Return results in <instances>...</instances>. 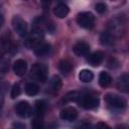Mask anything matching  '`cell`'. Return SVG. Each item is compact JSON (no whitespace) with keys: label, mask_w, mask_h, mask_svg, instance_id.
I'll return each instance as SVG.
<instances>
[{"label":"cell","mask_w":129,"mask_h":129,"mask_svg":"<svg viewBox=\"0 0 129 129\" xmlns=\"http://www.w3.org/2000/svg\"><path fill=\"white\" fill-rule=\"evenodd\" d=\"M77 22L81 27L90 29L95 24V16L91 12H81L77 16Z\"/></svg>","instance_id":"5"},{"label":"cell","mask_w":129,"mask_h":129,"mask_svg":"<svg viewBox=\"0 0 129 129\" xmlns=\"http://www.w3.org/2000/svg\"><path fill=\"white\" fill-rule=\"evenodd\" d=\"M50 87L53 91H58L61 88V80L58 76H53L50 80Z\"/></svg>","instance_id":"21"},{"label":"cell","mask_w":129,"mask_h":129,"mask_svg":"<svg viewBox=\"0 0 129 129\" xmlns=\"http://www.w3.org/2000/svg\"><path fill=\"white\" fill-rule=\"evenodd\" d=\"M80 96H81V93H79V92H76V91L70 92L64 97V101H75V102H77V100L79 99Z\"/></svg>","instance_id":"23"},{"label":"cell","mask_w":129,"mask_h":129,"mask_svg":"<svg viewBox=\"0 0 129 129\" xmlns=\"http://www.w3.org/2000/svg\"><path fill=\"white\" fill-rule=\"evenodd\" d=\"M112 41H113V36H112V34L110 32H107V31L102 32V34L100 35V42L103 45L111 44Z\"/></svg>","instance_id":"20"},{"label":"cell","mask_w":129,"mask_h":129,"mask_svg":"<svg viewBox=\"0 0 129 129\" xmlns=\"http://www.w3.org/2000/svg\"><path fill=\"white\" fill-rule=\"evenodd\" d=\"M118 88L119 90L127 93L128 92V88H129V77L127 74L122 75L119 80H118Z\"/></svg>","instance_id":"15"},{"label":"cell","mask_w":129,"mask_h":129,"mask_svg":"<svg viewBox=\"0 0 129 129\" xmlns=\"http://www.w3.org/2000/svg\"><path fill=\"white\" fill-rule=\"evenodd\" d=\"M73 50H74V52L77 55L84 56V55H87L89 53V51H90V45L86 41H78L74 45Z\"/></svg>","instance_id":"9"},{"label":"cell","mask_w":129,"mask_h":129,"mask_svg":"<svg viewBox=\"0 0 129 129\" xmlns=\"http://www.w3.org/2000/svg\"><path fill=\"white\" fill-rule=\"evenodd\" d=\"M3 102H4L3 94H0V114H1V111H2V107H3Z\"/></svg>","instance_id":"29"},{"label":"cell","mask_w":129,"mask_h":129,"mask_svg":"<svg viewBox=\"0 0 129 129\" xmlns=\"http://www.w3.org/2000/svg\"><path fill=\"white\" fill-rule=\"evenodd\" d=\"M13 127H14V129H25V126L22 123H14Z\"/></svg>","instance_id":"28"},{"label":"cell","mask_w":129,"mask_h":129,"mask_svg":"<svg viewBox=\"0 0 129 129\" xmlns=\"http://www.w3.org/2000/svg\"><path fill=\"white\" fill-rule=\"evenodd\" d=\"M77 129H92V126H91V124L88 123V122H82V123L77 127Z\"/></svg>","instance_id":"26"},{"label":"cell","mask_w":129,"mask_h":129,"mask_svg":"<svg viewBox=\"0 0 129 129\" xmlns=\"http://www.w3.org/2000/svg\"><path fill=\"white\" fill-rule=\"evenodd\" d=\"M42 39H43L42 31L34 29V30L26 37V40H25L24 44H25V46H27V47H29V48H35L38 44H40V43L42 42Z\"/></svg>","instance_id":"6"},{"label":"cell","mask_w":129,"mask_h":129,"mask_svg":"<svg viewBox=\"0 0 129 129\" xmlns=\"http://www.w3.org/2000/svg\"><path fill=\"white\" fill-rule=\"evenodd\" d=\"M50 50H51L50 44L45 43V42H41L40 44H38L34 48V53H35V55H37L39 57H43V56L48 55Z\"/></svg>","instance_id":"12"},{"label":"cell","mask_w":129,"mask_h":129,"mask_svg":"<svg viewBox=\"0 0 129 129\" xmlns=\"http://www.w3.org/2000/svg\"><path fill=\"white\" fill-rule=\"evenodd\" d=\"M26 70H27V63L25 60L23 59H17L14 61L13 63V72L16 76H23L25 73H26Z\"/></svg>","instance_id":"11"},{"label":"cell","mask_w":129,"mask_h":129,"mask_svg":"<svg viewBox=\"0 0 129 129\" xmlns=\"http://www.w3.org/2000/svg\"><path fill=\"white\" fill-rule=\"evenodd\" d=\"M79 79L83 83H90L94 79V74L90 70L84 69L79 73Z\"/></svg>","instance_id":"16"},{"label":"cell","mask_w":129,"mask_h":129,"mask_svg":"<svg viewBox=\"0 0 129 129\" xmlns=\"http://www.w3.org/2000/svg\"><path fill=\"white\" fill-rule=\"evenodd\" d=\"M31 129H44L41 117H35L31 122Z\"/></svg>","instance_id":"22"},{"label":"cell","mask_w":129,"mask_h":129,"mask_svg":"<svg viewBox=\"0 0 129 129\" xmlns=\"http://www.w3.org/2000/svg\"><path fill=\"white\" fill-rule=\"evenodd\" d=\"M77 103L85 109H95L99 106L100 100L98 97L93 95H82L77 100Z\"/></svg>","instance_id":"1"},{"label":"cell","mask_w":129,"mask_h":129,"mask_svg":"<svg viewBox=\"0 0 129 129\" xmlns=\"http://www.w3.org/2000/svg\"><path fill=\"white\" fill-rule=\"evenodd\" d=\"M16 114L21 118H28L31 115V107L28 102L21 101L15 107Z\"/></svg>","instance_id":"7"},{"label":"cell","mask_w":129,"mask_h":129,"mask_svg":"<svg viewBox=\"0 0 129 129\" xmlns=\"http://www.w3.org/2000/svg\"><path fill=\"white\" fill-rule=\"evenodd\" d=\"M104 57H105V56H104V53H103L102 51H95V52L91 53V54L88 56L87 61H88L91 66H93V67H98V66H100V64L103 62Z\"/></svg>","instance_id":"10"},{"label":"cell","mask_w":129,"mask_h":129,"mask_svg":"<svg viewBox=\"0 0 129 129\" xmlns=\"http://www.w3.org/2000/svg\"><path fill=\"white\" fill-rule=\"evenodd\" d=\"M96 129H111V128H110L109 125H107L106 123L99 122V123H97V125H96Z\"/></svg>","instance_id":"27"},{"label":"cell","mask_w":129,"mask_h":129,"mask_svg":"<svg viewBox=\"0 0 129 129\" xmlns=\"http://www.w3.org/2000/svg\"><path fill=\"white\" fill-rule=\"evenodd\" d=\"M30 76L40 82V83H43L46 81V78H47V70H46V67L42 63H34L30 70Z\"/></svg>","instance_id":"2"},{"label":"cell","mask_w":129,"mask_h":129,"mask_svg":"<svg viewBox=\"0 0 129 129\" xmlns=\"http://www.w3.org/2000/svg\"><path fill=\"white\" fill-rule=\"evenodd\" d=\"M3 23H4V18H3V16H2V15H0V28L2 27Z\"/></svg>","instance_id":"30"},{"label":"cell","mask_w":129,"mask_h":129,"mask_svg":"<svg viewBox=\"0 0 129 129\" xmlns=\"http://www.w3.org/2000/svg\"><path fill=\"white\" fill-rule=\"evenodd\" d=\"M112 83V78L111 76L106 73V72H101L99 76V84L102 88H107L111 85Z\"/></svg>","instance_id":"14"},{"label":"cell","mask_w":129,"mask_h":129,"mask_svg":"<svg viewBox=\"0 0 129 129\" xmlns=\"http://www.w3.org/2000/svg\"><path fill=\"white\" fill-rule=\"evenodd\" d=\"M70 9L67 4L64 3H58L54 8H53V14L58 17V18H64L69 14Z\"/></svg>","instance_id":"13"},{"label":"cell","mask_w":129,"mask_h":129,"mask_svg":"<svg viewBox=\"0 0 129 129\" xmlns=\"http://www.w3.org/2000/svg\"><path fill=\"white\" fill-rule=\"evenodd\" d=\"M95 9H96V11L98 13H104L107 10V6L104 3H97L95 5Z\"/></svg>","instance_id":"25"},{"label":"cell","mask_w":129,"mask_h":129,"mask_svg":"<svg viewBox=\"0 0 129 129\" xmlns=\"http://www.w3.org/2000/svg\"><path fill=\"white\" fill-rule=\"evenodd\" d=\"M20 93H21V89H20L19 84H14L13 87H12V89H11V94H10L11 98L12 99L17 98L20 95Z\"/></svg>","instance_id":"24"},{"label":"cell","mask_w":129,"mask_h":129,"mask_svg":"<svg viewBox=\"0 0 129 129\" xmlns=\"http://www.w3.org/2000/svg\"><path fill=\"white\" fill-rule=\"evenodd\" d=\"M12 27L19 36H21V37L27 36V34H28L27 23L20 16H18V15L13 16V18H12Z\"/></svg>","instance_id":"4"},{"label":"cell","mask_w":129,"mask_h":129,"mask_svg":"<svg viewBox=\"0 0 129 129\" xmlns=\"http://www.w3.org/2000/svg\"><path fill=\"white\" fill-rule=\"evenodd\" d=\"M39 91V88L38 86L35 84V83H28L26 86H25V93L28 95V96H35Z\"/></svg>","instance_id":"19"},{"label":"cell","mask_w":129,"mask_h":129,"mask_svg":"<svg viewBox=\"0 0 129 129\" xmlns=\"http://www.w3.org/2000/svg\"><path fill=\"white\" fill-rule=\"evenodd\" d=\"M73 67H72V63L66 59H62L58 62V70L61 74L63 75H68L69 73H71Z\"/></svg>","instance_id":"18"},{"label":"cell","mask_w":129,"mask_h":129,"mask_svg":"<svg viewBox=\"0 0 129 129\" xmlns=\"http://www.w3.org/2000/svg\"><path fill=\"white\" fill-rule=\"evenodd\" d=\"M59 117H60V119H62L64 121L71 122V121L76 120V118L78 117V111L74 107H67L60 111Z\"/></svg>","instance_id":"8"},{"label":"cell","mask_w":129,"mask_h":129,"mask_svg":"<svg viewBox=\"0 0 129 129\" xmlns=\"http://www.w3.org/2000/svg\"><path fill=\"white\" fill-rule=\"evenodd\" d=\"M46 111V103L43 100H38L35 103V114L36 117H43Z\"/></svg>","instance_id":"17"},{"label":"cell","mask_w":129,"mask_h":129,"mask_svg":"<svg viewBox=\"0 0 129 129\" xmlns=\"http://www.w3.org/2000/svg\"><path fill=\"white\" fill-rule=\"evenodd\" d=\"M105 101L110 108L116 110H123L127 105L126 101L123 98L115 94H107L105 96Z\"/></svg>","instance_id":"3"}]
</instances>
